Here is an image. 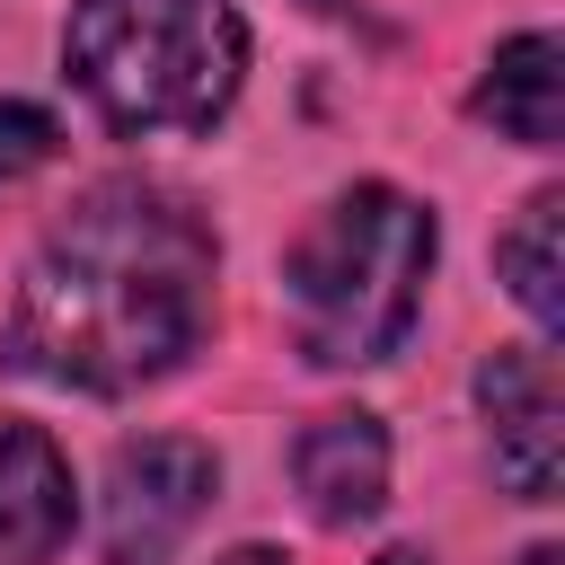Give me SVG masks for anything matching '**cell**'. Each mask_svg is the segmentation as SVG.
I'll list each match as a JSON object with an SVG mask.
<instances>
[{
    "label": "cell",
    "instance_id": "cell-1",
    "mask_svg": "<svg viewBox=\"0 0 565 565\" xmlns=\"http://www.w3.org/2000/svg\"><path fill=\"white\" fill-rule=\"evenodd\" d=\"M212 282L221 238L194 194L159 177H106L26 256L0 362L79 397H132L194 362L212 335Z\"/></svg>",
    "mask_w": 565,
    "mask_h": 565
},
{
    "label": "cell",
    "instance_id": "cell-2",
    "mask_svg": "<svg viewBox=\"0 0 565 565\" xmlns=\"http://www.w3.org/2000/svg\"><path fill=\"white\" fill-rule=\"evenodd\" d=\"M433 203H415L388 177L344 185L282 256V300H291V344L309 371H371L406 344L433 274Z\"/></svg>",
    "mask_w": 565,
    "mask_h": 565
},
{
    "label": "cell",
    "instance_id": "cell-3",
    "mask_svg": "<svg viewBox=\"0 0 565 565\" xmlns=\"http://www.w3.org/2000/svg\"><path fill=\"white\" fill-rule=\"evenodd\" d=\"M62 71L106 132H212L247 79V18L230 0H71Z\"/></svg>",
    "mask_w": 565,
    "mask_h": 565
},
{
    "label": "cell",
    "instance_id": "cell-4",
    "mask_svg": "<svg viewBox=\"0 0 565 565\" xmlns=\"http://www.w3.org/2000/svg\"><path fill=\"white\" fill-rule=\"evenodd\" d=\"M212 486H221V459L194 433H132V441H115L106 486H97V547H106V565H177V547L212 512Z\"/></svg>",
    "mask_w": 565,
    "mask_h": 565
},
{
    "label": "cell",
    "instance_id": "cell-5",
    "mask_svg": "<svg viewBox=\"0 0 565 565\" xmlns=\"http://www.w3.org/2000/svg\"><path fill=\"white\" fill-rule=\"evenodd\" d=\"M477 406L494 433V477L521 503H547L565 477V388L547 344H494L477 362Z\"/></svg>",
    "mask_w": 565,
    "mask_h": 565
},
{
    "label": "cell",
    "instance_id": "cell-6",
    "mask_svg": "<svg viewBox=\"0 0 565 565\" xmlns=\"http://www.w3.org/2000/svg\"><path fill=\"white\" fill-rule=\"evenodd\" d=\"M71 459L44 424L9 415L0 424V565H53L71 547Z\"/></svg>",
    "mask_w": 565,
    "mask_h": 565
},
{
    "label": "cell",
    "instance_id": "cell-7",
    "mask_svg": "<svg viewBox=\"0 0 565 565\" xmlns=\"http://www.w3.org/2000/svg\"><path fill=\"white\" fill-rule=\"evenodd\" d=\"M291 477H300V503H309L327 530H362V521L388 503V424L362 415V406L318 415V424L291 441Z\"/></svg>",
    "mask_w": 565,
    "mask_h": 565
},
{
    "label": "cell",
    "instance_id": "cell-8",
    "mask_svg": "<svg viewBox=\"0 0 565 565\" xmlns=\"http://www.w3.org/2000/svg\"><path fill=\"white\" fill-rule=\"evenodd\" d=\"M468 115L521 150H556L565 141V44L547 26H521L512 44H494L486 79L468 88Z\"/></svg>",
    "mask_w": 565,
    "mask_h": 565
},
{
    "label": "cell",
    "instance_id": "cell-9",
    "mask_svg": "<svg viewBox=\"0 0 565 565\" xmlns=\"http://www.w3.org/2000/svg\"><path fill=\"white\" fill-rule=\"evenodd\" d=\"M556 238H565V194H556V185L530 194V203L512 212V230L494 238V274H503V291L530 309L539 335L565 327V256H556Z\"/></svg>",
    "mask_w": 565,
    "mask_h": 565
},
{
    "label": "cell",
    "instance_id": "cell-10",
    "mask_svg": "<svg viewBox=\"0 0 565 565\" xmlns=\"http://www.w3.org/2000/svg\"><path fill=\"white\" fill-rule=\"evenodd\" d=\"M53 150H62V124H53V106H35V97H0V185L35 177Z\"/></svg>",
    "mask_w": 565,
    "mask_h": 565
},
{
    "label": "cell",
    "instance_id": "cell-11",
    "mask_svg": "<svg viewBox=\"0 0 565 565\" xmlns=\"http://www.w3.org/2000/svg\"><path fill=\"white\" fill-rule=\"evenodd\" d=\"M212 565H291V556H274V547H256V539H247V547H230V556H212Z\"/></svg>",
    "mask_w": 565,
    "mask_h": 565
},
{
    "label": "cell",
    "instance_id": "cell-12",
    "mask_svg": "<svg viewBox=\"0 0 565 565\" xmlns=\"http://www.w3.org/2000/svg\"><path fill=\"white\" fill-rule=\"evenodd\" d=\"M512 565H565V556H556V547H521Z\"/></svg>",
    "mask_w": 565,
    "mask_h": 565
},
{
    "label": "cell",
    "instance_id": "cell-13",
    "mask_svg": "<svg viewBox=\"0 0 565 565\" xmlns=\"http://www.w3.org/2000/svg\"><path fill=\"white\" fill-rule=\"evenodd\" d=\"M380 565H433V556H424V547H388Z\"/></svg>",
    "mask_w": 565,
    "mask_h": 565
}]
</instances>
